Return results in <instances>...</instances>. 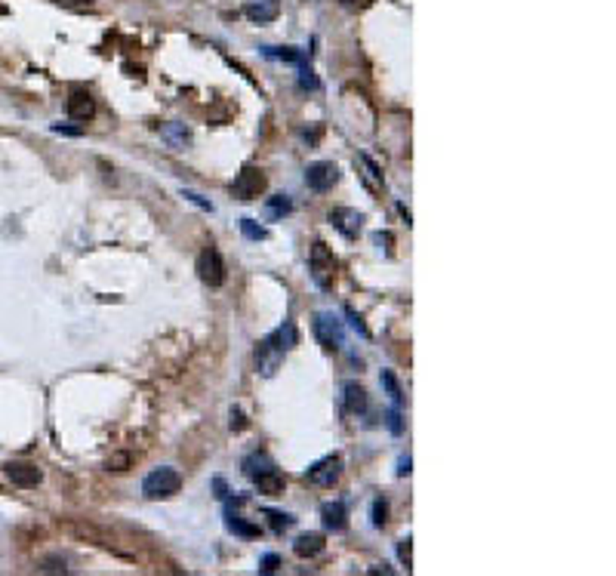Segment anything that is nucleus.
<instances>
[{
	"mask_svg": "<svg viewBox=\"0 0 616 576\" xmlns=\"http://www.w3.org/2000/svg\"><path fill=\"white\" fill-rule=\"evenodd\" d=\"M74 3H92V0H74Z\"/></svg>",
	"mask_w": 616,
	"mask_h": 576,
	"instance_id": "nucleus-38",
	"label": "nucleus"
},
{
	"mask_svg": "<svg viewBox=\"0 0 616 576\" xmlns=\"http://www.w3.org/2000/svg\"><path fill=\"white\" fill-rule=\"evenodd\" d=\"M385 521H389V502L379 496L373 502V527H385Z\"/></svg>",
	"mask_w": 616,
	"mask_h": 576,
	"instance_id": "nucleus-25",
	"label": "nucleus"
},
{
	"mask_svg": "<svg viewBox=\"0 0 616 576\" xmlns=\"http://www.w3.org/2000/svg\"><path fill=\"white\" fill-rule=\"evenodd\" d=\"M339 182V167L333 161H314L305 167V185L311 191H330Z\"/></svg>",
	"mask_w": 616,
	"mask_h": 576,
	"instance_id": "nucleus-5",
	"label": "nucleus"
},
{
	"mask_svg": "<svg viewBox=\"0 0 616 576\" xmlns=\"http://www.w3.org/2000/svg\"><path fill=\"white\" fill-rule=\"evenodd\" d=\"M379 382H382V388H385V392H389L391 401H395V407H400V404H404V395H400V386H398L395 373H391V370H382V376H379Z\"/></svg>",
	"mask_w": 616,
	"mask_h": 576,
	"instance_id": "nucleus-22",
	"label": "nucleus"
},
{
	"mask_svg": "<svg viewBox=\"0 0 616 576\" xmlns=\"http://www.w3.org/2000/svg\"><path fill=\"white\" fill-rule=\"evenodd\" d=\"M308 272H311V281L318 283L321 290H330L333 287V277H336V256L330 253V247L324 240L311 247V256H308Z\"/></svg>",
	"mask_w": 616,
	"mask_h": 576,
	"instance_id": "nucleus-3",
	"label": "nucleus"
},
{
	"mask_svg": "<svg viewBox=\"0 0 616 576\" xmlns=\"http://www.w3.org/2000/svg\"><path fill=\"white\" fill-rule=\"evenodd\" d=\"M330 225L336 231L346 234V238H357V231L364 229V213H357L352 207H336L330 213Z\"/></svg>",
	"mask_w": 616,
	"mask_h": 576,
	"instance_id": "nucleus-10",
	"label": "nucleus"
},
{
	"mask_svg": "<svg viewBox=\"0 0 616 576\" xmlns=\"http://www.w3.org/2000/svg\"><path fill=\"white\" fill-rule=\"evenodd\" d=\"M253 484H256V490H259V493H265V496H281V493H284V475L277 472L275 466H271V468H265V472L256 475Z\"/></svg>",
	"mask_w": 616,
	"mask_h": 576,
	"instance_id": "nucleus-14",
	"label": "nucleus"
},
{
	"mask_svg": "<svg viewBox=\"0 0 616 576\" xmlns=\"http://www.w3.org/2000/svg\"><path fill=\"white\" fill-rule=\"evenodd\" d=\"M410 549H413V539H410V536H407V539H400V543H398V558L407 564V570H410V567H413V554H410Z\"/></svg>",
	"mask_w": 616,
	"mask_h": 576,
	"instance_id": "nucleus-27",
	"label": "nucleus"
},
{
	"mask_svg": "<svg viewBox=\"0 0 616 576\" xmlns=\"http://www.w3.org/2000/svg\"><path fill=\"white\" fill-rule=\"evenodd\" d=\"M277 13H281V3H277V0H247V6H243V16L256 25L275 22Z\"/></svg>",
	"mask_w": 616,
	"mask_h": 576,
	"instance_id": "nucleus-11",
	"label": "nucleus"
},
{
	"mask_svg": "<svg viewBox=\"0 0 616 576\" xmlns=\"http://www.w3.org/2000/svg\"><path fill=\"white\" fill-rule=\"evenodd\" d=\"M299 87L302 90H318V77H314V71L302 65V71H299Z\"/></svg>",
	"mask_w": 616,
	"mask_h": 576,
	"instance_id": "nucleus-28",
	"label": "nucleus"
},
{
	"mask_svg": "<svg viewBox=\"0 0 616 576\" xmlns=\"http://www.w3.org/2000/svg\"><path fill=\"white\" fill-rule=\"evenodd\" d=\"M262 53L268 56V59H281V62H299V65H305L302 53L293 47H262Z\"/></svg>",
	"mask_w": 616,
	"mask_h": 576,
	"instance_id": "nucleus-21",
	"label": "nucleus"
},
{
	"mask_svg": "<svg viewBox=\"0 0 616 576\" xmlns=\"http://www.w3.org/2000/svg\"><path fill=\"white\" fill-rule=\"evenodd\" d=\"M265 518L271 521V530H277V533L286 530V527L293 524V518H290V515H284V511H271V509H265Z\"/></svg>",
	"mask_w": 616,
	"mask_h": 576,
	"instance_id": "nucleus-24",
	"label": "nucleus"
},
{
	"mask_svg": "<svg viewBox=\"0 0 616 576\" xmlns=\"http://www.w3.org/2000/svg\"><path fill=\"white\" fill-rule=\"evenodd\" d=\"M293 552H296L299 558H314V554L324 552V536H321V533H302V536H296V543H293Z\"/></svg>",
	"mask_w": 616,
	"mask_h": 576,
	"instance_id": "nucleus-16",
	"label": "nucleus"
},
{
	"mask_svg": "<svg viewBox=\"0 0 616 576\" xmlns=\"http://www.w3.org/2000/svg\"><path fill=\"white\" fill-rule=\"evenodd\" d=\"M346 315H348V321H352V327H355V330H357V333H361V336H370V330H367V327H364V324H361V318H357V315H355V311H352V308H346Z\"/></svg>",
	"mask_w": 616,
	"mask_h": 576,
	"instance_id": "nucleus-33",
	"label": "nucleus"
},
{
	"mask_svg": "<svg viewBox=\"0 0 616 576\" xmlns=\"http://www.w3.org/2000/svg\"><path fill=\"white\" fill-rule=\"evenodd\" d=\"M311 327H314L318 343L324 345L327 352H336V348L346 345V330H342V321H339V318H333L330 311H318Z\"/></svg>",
	"mask_w": 616,
	"mask_h": 576,
	"instance_id": "nucleus-4",
	"label": "nucleus"
},
{
	"mask_svg": "<svg viewBox=\"0 0 616 576\" xmlns=\"http://www.w3.org/2000/svg\"><path fill=\"white\" fill-rule=\"evenodd\" d=\"M225 527L232 533H238V536H259V527H253V524H247L241 515H234V511H228L225 515Z\"/></svg>",
	"mask_w": 616,
	"mask_h": 576,
	"instance_id": "nucleus-20",
	"label": "nucleus"
},
{
	"mask_svg": "<svg viewBox=\"0 0 616 576\" xmlns=\"http://www.w3.org/2000/svg\"><path fill=\"white\" fill-rule=\"evenodd\" d=\"M410 466H413L410 456H400V462H398V475H400V478H404V475H410Z\"/></svg>",
	"mask_w": 616,
	"mask_h": 576,
	"instance_id": "nucleus-35",
	"label": "nucleus"
},
{
	"mask_svg": "<svg viewBox=\"0 0 616 576\" xmlns=\"http://www.w3.org/2000/svg\"><path fill=\"white\" fill-rule=\"evenodd\" d=\"M346 518H348V511H346V502L342 500H333V502H324V506H321V521H324L327 530H333V533L346 530Z\"/></svg>",
	"mask_w": 616,
	"mask_h": 576,
	"instance_id": "nucleus-13",
	"label": "nucleus"
},
{
	"mask_svg": "<svg viewBox=\"0 0 616 576\" xmlns=\"http://www.w3.org/2000/svg\"><path fill=\"white\" fill-rule=\"evenodd\" d=\"M277 567H281V558H277V554H265L262 564H259V573H275Z\"/></svg>",
	"mask_w": 616,
	"mask_h": 576,
	"instance_id": "nucleus-32",
	"label": "nucleus"
},
{
	"mask_svg": "<svg viewBox=\"0 0 616 576\" xmlns=\"http://www.w3.org/2000/svg\"><path fill=\"white\" fill-rule=\"evenodd\" d=\"M262 191H265V176H262V170H256V167H243L232 185V195L238 197V201H256Z\"/></svg>",
	"mask_w": 616,
	"mask_h": 576,
	"instance_id": "nucleus-7",
	"label": "nucleus"
},
{
	"mask_svg": "<svg viewBox=\"0 0 616 576\" xmlns=\"http://www.w3.org/2000/svg\"><path fill=\"white\" fill-rule=\"evenodd\" d=\"M68 115L74 117V120H90L92 115H96V99L90 96L87 90H71V96H68Z\"/></svg>",
	"mask_w": 616,
	"mask_h": 576,
	"instance_id": "nucleus-12",
	"label": "nucleus"
},
{
	"mask_svg": "<svg viewBox=\"0 0 616 576\" xmlns=\"http://www.w3.org/2000/svg\"><path fill=\"white\" fill-rule=\"evenodd\" d=\"M342 392H346V410L348 413H355V416H361V413H367V392H364L361 386H357V382H346V388H342Z\"/></svg>",
	"mask_w": 616,
	"mask_h": 576,
	"instance_id": "nucleus-17",
	"label": "nucleus"
},
{
	"mask_svg": "<svg viewBox=\"0 0 616 576\" xmlns=\"http://www.w3.org/2000/svg\"><path fill=\"white\" fill-rule=\"evenodd\" d=\"M127 466H130V453H114V456L108 459L111 472H127Z\"/></svg>",
	"mask_w": 616,
	"mask_h": 576,
	"instance_id": "nucleus-30",
	"label": "nucleus"
},
{
	"mask_svg": "<svg viewBox=\"0 0 616 576\" xmlns=\"http://www.w3.org/2000/svg\"><path fill=\"white\" fill-rule=\"evenodd\" d=\"M179 487H182V475L170 466L154 468V472H148L145 481H142V493H145L148 500H170V496L179 493Z\"/></svg>",
	"mask_w": 616,
	"mask_h": 576,
	"instance_id": "nucleus-1",
	"label": "nucleus"
},
{
	"mask_svg": "<svg viewBox=\"0 0 616 576\" xmlns=\"http://www.w3.org/2000/svg\"><path fill=\"white\" fill-rule=\"evenodd\" d=\"M290 210H293V204L286 195H275L265 201V219H271V222H275V219H284Z\"/></svg>",
	"mask_w": 616,
	"mask_h": 576,
	"instance_id": "nucleus-19",
	"label": "nucleus"
},
{
	"mask_svg": "<svg viewBox=\"0 0 616 576\" xmlns=\"http://www.w3.org/2000/svg\"><path fill=\"white\" fill-rule=\"evenodd\" d=\"M182 197H185V201H191V204H195V207H200L204 213H213V204L206 201V197H200L197 191H188V188H182Z\"/></svg>",
	"mask_w": 616,
	"mask_h": 576,
	"instance_id": "nucleus-26",
	"label": "nucleus"
},
{
	"mask_svg": "<svg viewBox=\"0 0 616 576\" xmlns=\"http://www.w3.org/2000/svg\"><path fill=\"white\" fill-rule=\"evenodd\" d=\"M228 425H232V431H243V429H247V416H243L241 407H232V422H228Z\"/></svg>",
	"mask_w": 616,
	"mask_h": 576,
	"instance_id": "nucleus-31",
	"label": "nucleus"
},
{
	"mask_svg": "<svg viewBox=\"0 0 616 576\" xmlns=\"http://www.w3.org/2000/svg\"><path fill=\"white\" fill-rule=\"evenodd\" d=\"M197 277L206 287H222V283H225V262H222L219 250L206 247V250L197 256Z\"/></svg>",
	"mask_w": 616,
	"mask_h": 576,
	"instance_id": "nucleus-6",
	"label": "nucleus"
},
{
	"mask_svg": "<svg viewBox=\"0 0 616 576\" xmlns=\"http://www.w3.org/2000/svg\"><path fill=\"white\" fill-rule=\"evenodd\" d=\"M385 422H389V431H391V435H400V431H404V422H400V410H398V407L389 410Z\"/></svg>",
	"mask_w": 616,
	"mask_h": 576,
	"instance_id": "nucleus-29",
	"label": "nucleus"
},
{
	"mask_svg": "<svg viewBox=\"0 0 616 576\" xmlns=\"http://www.w3.org/2000/svg\"><path fill=\"white\" fill-rule=\"evenodd\" d=\"M342 468H346L342 456H324L321 462H314V466L308 468L305 478H308V484H314V487H333L336 481H339Z\"/></svg>",
	"mask_w": 616,
	"mask_h": 576,
	"instance_id": "nucleus-8",
	"label": "nucleus"
},
{
	"mask_svg": "<svg viewBox=\"0 0 616 576\" xmlns=\"http://www.w3.org/2000/svg\"><path fill=\"white\" fill-rule=\"evenodd\" d=\"M370 573H395L389 564H376V567H370Z\"/></svg>",
	"mask_w": 616,
	"mask_h": 576,
	"instance_id": "nucleus-36",
	"label": "nucleus"
},
{
	"mask_svg": "<svg viewBox=\"0 0 616 576\" xmlns=\"http://www.w3.org/2000/svg\"><path fill=\"white\" fill-rule=\"evenodd\" d=\"M284 352H286V345H284V336H281V330L277 333H271V336H265L259 345H256V373L259 376H275L277 370H281V364H284Z\"/></svg>",
	"mask_w": 616,
	"mask_h": 576,
	"instance_id": "nucleus-2",
	"label": "nucleus"
},
{
	"mask_svg": "<svg viewBox=\"0 0 616 576\" xmlns=\"http://www.w3.org/2000/svg\"><path fill=\"white\" fill-rule=\"evenodd\" d=\"M53 133H59V136H81V126H62V124H53Z\"/></svg>",
	"mask_w": 616,
	"mask_h": 576,
	"instance_id": "nucleus-34",
	"label": "nucleus"
},
{
	"mask_svg": "<svg viewBox=\"0 0 616 576\" xmlns=\"http://www.w3.org/2000/svg\"><path fill=\"white\" fill-rule=\"evenodd\" d=\"M3 472L16 487H38L44 481V472L38 466H31V462H6Z\"/></svg>",
	"mask_w": 616,
	"mask_h": 576,
	"instance_id": "nucleus-9",
	"label": "nucleus"
},
{
	"mask_svg": "<svg viewBox=\"0 0 616 576\" xmlns=\"http://www.w3.org/2000/svg\"><path fill=\"white\" fill-rule=\"evenodd\" d=\"M241 231H243V238H247V240H265V238H268V231H265L256 219H241Z\"/></svg>",
	"mask_w": 616,
	"mask_h": 576,
	"instance_id": "nucleus-23",
	"label": "nucleus"
},
{
	"mask_svg": "<svg viewBox=\"0 0 616 576\" xmlns=\"http://www.w3.org/2000/svg\"><path fill=\"white\" fill-rule=\"evenodd\" d=\"M157 133H161V139H167L173 148H185L191 142V130L185 124H176V120L161 124V126H157Z\"/></svg>",
	"mask_w": 616,
	"mask_h": 576,
	"instance_id": "nucleus-15",
	"label": "nucleus"
},
{
	"mask_svg": "<svg viewBox=\"0 0 616 576\" xmlns=\"http://www.w3.org/2000/svg\"><path fill=\"white\" fill-rule=\"evenodd\" d=\"M357 3H364V0H342V6H357Z\"/></svg>",
	"mask_w": 616,
	"mask_h": 576,
	"instance_id": "nucleus-37",
	"label": "nucleus"
},
{
	"mask_svg": "<svg viewBox=\"0 0 616 576\" xmlns=\"http://www.w3.org/2000/svg\"><path fill=\"white\" fill-rule=\"evenodd\" d=\"M355 167H361V170H364L361 176H364V182H367V188H370V191H376L379 185H382V173H379V167L367 158V154H357V158H355Z\"/></svg>",
	"mask_w": 616,
	"mask_h": 576,
	"instance_id": "nucleus-18",
	"label": "nucleus"
}]
</instances>
